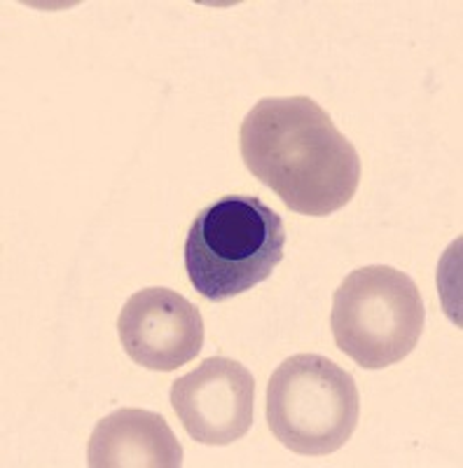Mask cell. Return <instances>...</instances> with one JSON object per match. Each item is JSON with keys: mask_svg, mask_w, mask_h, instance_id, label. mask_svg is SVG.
<instances>
[{"mask_svg": "<svg viewBox=\"0 0 463 468\" xmlns=\"http://www.w3.org/2000/svg\"><path fill=\"white\" fill-rule=\"evenodd\" d=\"M424 321L426 309L416 283L389 265L353 270L332 298L337 346L365 370H382L412 354Z\"/></svg>", "mask_w": 463, "mask_h": 468, "instance_id": "obj_4", "label": "cell"}, {"mask_svg": "<svg viewBox=\"0 0 463 468\" xmlns=\"http://www.w3.org/2000/svg\"><path fill=\"white\" fill-rule=\"evenodd\" d=\"M283 249L286 228L272 207L250 195H225L192 220L187 277L202 298L223 303L272 277Z\"/></svg>", "mask_w": 463, "mask_h": 468, "instance_id": "obj_2", "label": "cell"}, {"mask_svg": "<svg viewBox=\"0 0 463 468\" xmlns=\"http://www.w3.org/2000/svg\"><path fill=\"white\" fill-rule=\"evenodd\" d=\"M361 417L356 379L321 354H295L267 384V424L281 445L325 457L352 441Z\"/></svg>", "mask_w": 463, "mask_h": 468, "instance_id": "obj_3", "label": "cell"}, {"mask_svg": "<svg viewBox=\"0 0 463 468\" xmlns=\"http://www.w3.org/2000/svg\"><path fill=\"white\" fill-rule=\"evenodd\" d=\"M241 160L290 211L323 218L352 202L361 157L309 96H269L241 122Z\"/></svg>", "mask_w": 463, "mask_h": 468, "instance_id": "obj_1", "label": "cell"}, {"mask_svg": "<svg viewBox=\"0 0 463 468\" xmlns=\"http://www.w3.org/2000/svg\"><path fill=\"white\" fill-rule=\"evenodd\" d=\"M120 342L133 363L171 373L195 361L204 346L199 309L171 288H143L124 303L118 319Z\"/></svg>", "mask_w": 463, "mask_h": 468, "instance_id": "obj_6", "label": "cell"}, {"mask_svg": "<svg viewBox=\"0 0 463 468\" xmlns=\"http://www.w3.org/2000/svg\"><path fill=\"white\" fill-rule=\"evenodd\" d=\"M87 463L91 468H178L183 445L162 415L122 408L94 426Z\"/></svg>", "mask_w": 463, "mask_h": 468, "instance_id": "obj_7", "label": "cell"}, {"mask_svg": "<svg viewBox=\"0 0 463 468\" xmlns=\"http://www.w3.org/2000/svg\"><path fill=\"white\" fill-rule=\"evenodd\" d=\"M169 399L192 441L232 445L253 426L256 379L239 361L214 356L171 384Z\"/></svg>", "mask_w": 463, "mask_h": 468, "instance_id": "obj_5", "label": "cell"}]
</instances>
